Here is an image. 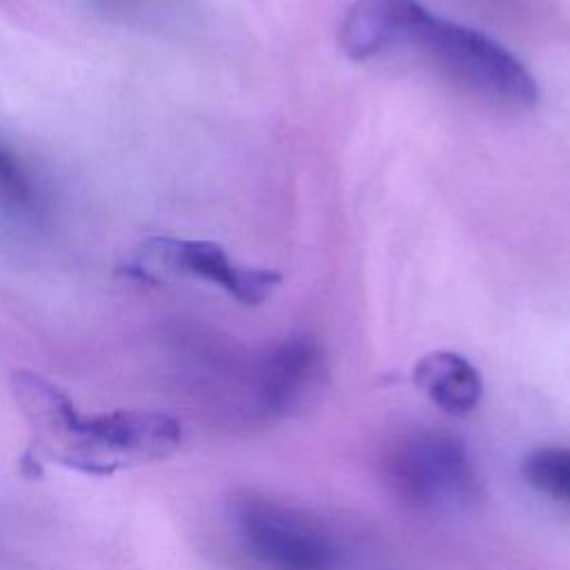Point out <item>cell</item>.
I'll return each instance as SVG.
<instances>
[{
    "mask_svg": "<svg viewBox=\"0 0 570 570\" xmlns=\"http://www.w3.org/2000/svg\"><path fill=\"white\" fill-rule=\"evenodd\" d=\"M383 474L394 497L419 512L470 510L485 497L465 443L448 432L401 436L385 454Z\"/></svg>",
    "mask_w": 570,
    "mask_h": 570,
    "instance_id": "obj_3",
    "label": "cell"
},
{
    "mask_svg": "<svg viewBox=\"0 0 570 570\" xmlns=\"http://www.w3.org/2000/svg\"><path fill=\"white\" fill-rule=\"evenodd\" d=\"M405 45L421 49L450 78L501 105L532 107L539 85L528 67L490 36L430 13L428 9L407 31Z\"/></svg>",
    "mask_w": 570,
    "mask_h": 570,
    "instance_id": "obj_2",
    "label": "cell"
},
{
    "mask_svg": "<svg viewBox=\"0 0 570 570\" xmlns=\"http://www.w3.org/2000/svg\"><path fill=\"white\" fill-rule=\"evenodd\" d=\"M521 476L543 497L570 505V448L541 445L521 459Z\"/></svg>",
    "mask_w": 570,
    "mask_h": 570,
    "instance_id": "obj_9",
    "label": "cell"
},
{
    "mask_svg": "<svg viewBox=\"0 0 570 570\" xmlns=\"http://www.w3.org/2000/svg\"><path fill=\"white\" fill-rule=\"evenodd\" d=\"M327 379L323 347L312 336H289L274 345L256 370V405L272 419L294 416L312 405Z\"/></svg>",
    "mask_w": 570,
    "mask_h": 570,
    "instance_id": "obj_6",
    "label": "cell"
},
{
    "mask_svg": "<svg viewBox=\"0 0 570 570\" xmlns=\"http://www.w3.org/2000/svg\"><path fill=\"white\" fill-rule=\"evenodd\" d=\"M236 539L261 570H336L341 550L327 525L289 503L263 494L232 508Z\"/></svg>",
    "mask_w": 570,
    "mask_h": 570,
    "instance_id": "obj_4",
    "label": "cell"
},
{
    "mask_svg": "<svg viewBox=\"0 0 570 570\" xmlns=\"http://www.w3.org/2000/svg\"><path fill=\"white\" fill-rule=\"evenodd\" d=\"M425 9L419 0H356L338 24V47L361 62L405 45L407 31Z\"/></svg>",
    "mask_w": 570,
    "mask_h": 570,
    "instance_id": "obj_7",
    "label": "cell"
},
{
    "mask_svg": "<svg viewBox=\"0 0 570 570\" xmlns=\"http://www.w3.org/2000/svg\"><path fill=\"white\" fill-rule=\"evenodd\" d=\"M0 198L13 207H29L33 200L31 183L20 163L0 145Z\"/></svg>",
    "mask_w": 570,
    "mask_h": 570,
    "instance_id": "obj_10",
    "label": "cell"
},
{
    "mask_svg": "<svg viewBox=\"0 0 570 570\" xmlns=\"http://www.w3.org/2000/svg\"><path fill=\"white\" fill-rule=\"evenodd\" d=\"M145 267H160L163 272L191 274L203 281L216 283L232 298L243 305H261L281 285L283 276L274 269H258L236 265L227 252L209 240H183V238H149L140 245L134 272Z\"/></svg>",
    "mask_w": 570,
    "mask_h": 570,
    "instance_id": "obj_5",
    "label": "cell"
},
{
    "mask_svg": "<svg viewBox=\"0 0 570 570\" xmlns=\"http://www.w3.org/2000/svg\"><path fill=\"white\" fill-rule=\"evenodd\" d=\"M11 394L29 430L36 461L109 476L171 456L180 441V423L163 412L114 410L82 414L71 396L38 372L16 370Z\"/></svg>",
    "mask_w": 570,
    "mask_h": 570,
    "instance_id": "obj_1",
    "label": "cell"
},
{
    "mask_svg": "<svg viewBox=\"0 0 570 570\" xmlns=\"http://www.w3.org/2000/svg\"><path fill=\"white\" fill-rule=\"evenodd\" d=\"M412 381L439 410L452 416L474 412L483 396L479 370L465 356L450 350L421 356L414 363Z\"/></svg>",
    "mask_w": 570,
    "mask_h": 570,
    "instance_id": "obj_8",
    "label": "cell"
}]
</instances>
